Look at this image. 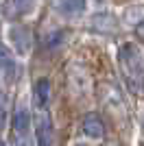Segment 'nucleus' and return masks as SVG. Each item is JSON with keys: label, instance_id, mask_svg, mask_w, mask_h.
Instances as JSON below:
<instances>
[{"label": "nucleus", "instance_id": "nucleus-14", "mask_svg": "<svg viewBox=\"0 0 144 146\" xmlns=\"http://www.w3.org/2000/svg\"><path fill=\"white\" fill-rule=\"evenodd\" d=\"M5 109H2V107H0V129H2V127H5Z\"/></svg>", "mask_w": 144, "mask_h": 146}, {"label": "nucleus", "instance_id": "nucleus-10", "mask_svg": "<svg viewBox=\"0 0 144 146\" xmlns=\"http://www.w3.org/2000/svg\"><path fill=\"white\" fill-rule=\"evenodd\" d=\"M122 20L131 26H140L144 22V5H131L127 7L125 13H122Z\"/></svg>", "mask_w": 144, "mask_h": 146}, {"label": "nucleus", "instance_id": "nucleus-1", "mask_svg": "<svg viewBox=\"0 0 144 146\" xmlns=\"http://www.w3.org/2000/svg\"><path fill=\"white\" fill-rule=\"evenodd\" d=\"M118 66L129 92L135 96H144V57L135 44H122L120 46Z\"/></svg>", "mask_w": 144, "mask_h": 146}, {"label": "nucleus", "instance_id": "nucleus-15", "mask_svg": "<svg viewBox=\"0 0 144 146\" xmlns=\"http://www.w3.org/2000/svg\"><path fill=\"white\" fill-rule=\"evenodd\" d=\"M0 146H7V144H5V142H2V140H0Z\"/></svg>", "mask_w": 144, "mask_h": 146}, {"label": "nucleus", "instance_id": "nucleus-8", "mask_svg": "<svg viewBox=\"0 0 144 146\" xmlns=\"http://www.w3.org/2000/svg\"><path fill=\"white\" fill-rule=\"evenodd\" d=\"M33 94H35V105L39 107V109H44V107L48 105V100H50V81L48 79H39L35 83Z\"/></svg>", "mask_w": 144, "mask_h": 146}, {"label": "nucleus", "instance_id": "nucleus-5", "mask_svg": "<svg viewBox=\"0 0 144 146\" xmlns=\"http://www.w3.org/2000/svg\"><path fill=\"white\" fill-rule=\"evenodd\" d=\"M81 129H83V133L87 137H94V140L105 135V124H103V118L98 113H87L81 122Z\"/></svg>", "mask_w": 144, "mask_h": 146}, {"label": "nucleus", "instance_id": "nucleus-7", "mask_svg": "<svg viewBox=\"0 0 144 146\" xmlns=\"http://www.w3.org/2000/svg\"><path fill=\"white\" fill-rule=\"evenodd\" d=\"M57 9L63 15L77 18V15H81L85 11V0H57Z\"/></svg>", "mask_w": 144, "mask_h": 146}, {"label": "nucleus", "instance_id": "nucleus-4", "mask_svg": "<svg viewBox=\"0 0 144 146\" xmlns=\"http://www.w3.org/2000/svg\"><path fill=\"white\" fill-rule=\"evenodd\" d=\"M35 140H37V146H53L55 133H53V122H50V118H48V116H42L39 120H37Z\"/></svg>", "mask_w": 144, "mask_h": 146}, {"label": "nucleus", "instance_id": "nucleus-12", "mask_svg": "<svg viewBox=\"0 0 144 146\" xmlns=\"http://www.w3.org/2000/svg\"><path fill=\"white\" fill-rule=\"evenodd\" d=\"M33 5H35V0H13V7H15L20 13L31 11V9H33Z\"/></svg>", "mask_w": 144, "mask_h": 146}, {"label": "nucleus", "instance_id": "nucleus-16", "mask_svg": "<svg viewBox=\"0 0 144 146\" xmlns=\"http://www.w3.org/2000/svg\"><path fill=\"white\" fill-rule=\"evenodd\" d=\"M107 146H116V144H107Z\"/></svg>", "mask_w": 144, "mask_h": 146}, {"label": "nucleus", "instance_id": "nucleus-2", "mask_svg": "<svg viewBox=\"0 0 144 146\" xmlns=\"http://www.w3.org/2000/svg\"><path fill=\"white\" fill-rule=\"evenodd\" d=\"M68 87H70L77 96L90 94V87H92L90 74L85 72L81 66H70L68 68Z\"/></svg>", "mask_w": 144, "mask_h": 146}, {"label": "nucleus", "instance_id": "nucleus-6", "mask_svg": "<svg viewBox=\"0 0 144 146\" xmlns=\"http://www.w3.org/2000/svg\"><path fill=\"white\" fill-rule=\"evenodd\" d=\"M31 129V113L26 107H18L15 109V113H13V135H20V137H24V135L29 133Z\"/></svg>", "mask_w": 144, "mask_h": 146}, {"label": "nucleus", "instance_id": "nucleus-3", "mask_svg": "<svg viewBox=\"0 0 144 146\" xmlns=\"http://www.w3.org/2000/svg\"><path fill=\"white\" fill-rule=\"evenodd\" d=\"M11 42L15 46V52L20 55H29L31 46H33V37L26 26H13L11 29Z\"/></svg>", "mask_w": 144, "mask_h": 146}, {"label": "nucleus", "instance_id": "nucleus-13", "mask_svg": "<svg viewBox=\"0 0 144 146\" xmlns=\"http://www.w3.org/2000/svg\"><path fill=\"white\" fill-rule=\"evenodd\" d=\"M61 39H63V35H61V33H55V37H48L46 39V46H55V44H59Z\"/></svg>", "mask_w": 144, "mask_h": 146}, {"label": "nucleus", "instance_id": "nucleus-9", "mask_svg": "<svg viewBox=\"0 0 144 146\" xmlns=\"http://www.w3.org/2000/svg\"><path fill=\"white\" fill-rule=\"evenodd\" d=\"M92 24L101 33H114L116 31V18L109 15V13H96L94 18H92Z\"/></svg>", "mask_w": 144, "mask_h": 146}, {"label": "nucleus", "instance_id": "nucleus-17", "mask_svg": "<svg viewBox=\"0 0 144 146\" xmlns=\"http://www.w3.org/2000/svg\"><path fill=\"white\" fill-rule=\"evenodd\" d=\"M77 146H85V144H77Z\"/></svg>", "mask_w": 144, "mask_h": 146}, {"label": "nucleus", "instance_id": "nucleus-11", "mask_svg": "<svg viewBox=\"0 0 144 146\" xmlns=\"http://www.w3.org/2000/svg\"><path fill=\"white\" fill-rule=\"evenodd\" d=\"M13 61H11V52L5 48V46H0V70H5V68H9Z\"/></svg>", "mask_w": 144, "mask_h": 146}]
</instances>
